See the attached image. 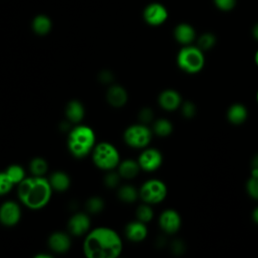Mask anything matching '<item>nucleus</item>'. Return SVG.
I'll use <instances>...</instances> for the list:
<instances>
[{
    "instance_id": "2f4dec72",
    "label": "nucleus",
    "mask_w": 258,
    "mask_h": 258,
    "mask_svg": "<svg viewBox=\"0 0 258 258\" xmlns=\"http://www.w3.org/2000/svg\"><path fill=\"white\" fill-rule=\"evenodd\" d=\"M120 174L117 173V172H114V171H111L109 173L106 174L105 176V179H104V182H105V185L109 188H115L118 186L119 182H120Z\"/></svg>"
},
{
    "instance_id": "79ce46f5",
    "label": "nucleus",
    "mask_w": 258,
    "mask_h": 258,
    "mask_svg": "<svg viewBox=\"0 0 258 258\" xmlns=\"http://www.w3.org/2000/svg\"><path fill=\"white\" fill-rule=\"evenodd\" d=\"M254 60H255V63L257 64V67H258V49H257V51L255 52V55H254Z\"/></svg>"
},
{
    "instance_id": "9b49d317",
    "label": "nucleus",
    "mask_w": 258,
    "mask_h": 258,
    "mask_svg": "<svg viewBox=\"0 0 258 258\" xmlns=\"http://www.w3.org/2000/svg\"><path fill=\"white\" fill-rule=\"evenodd\" d=\"M158 222L161 230L166 234H174L179 230L181 225L179 214L172 209L163 211L159 216Z\"/></svg>"
},
{
    "instance_id": "b1692460",
    "label": "nucleus",
    "mask_w": 258,
    "mask_h": 258,
    "mask_svg": "<svg viewBox=\"0 0 258 258\" xmlns=\"http://www.w3.org/2000/svg\"><path fill=\"white\" fill-rule=\"evenodd\" d=\"M172 129H173V127H172L171 122L165 118L156 120L153 123V128H152L153 132L160 137L168 136L172 132Z\"/></svg>"
},
{
    "instance_id": "6ab92c4d",
    "label": "nucleus",
    "mask_w": 258,
    "mask_h": 258,
    "mask_svg": "<svg viewBox=\"0 0 258 258\" xmlns=\"http://www.w3.org/2000/svg\"><path fill=\"white\" fill-rule=\"evenodd\" d=\"M67 119L72 123H80L85 117V108L78 100H72L66 107Z\"/></svg>"
},
{
    "instance_id": "ddd939ff",
    "label": "nucleus",
    "mask_w": 258,
    "mask_h": 258,
    "mask_svg": "<svg viewBox=\"0 0 258 258\" xmlns=\"http://www.w3.org/2000/svg\"><path fill=\"white\" fill-rule=\"evenodd\" d=\"M158 104L166 111H174L181 106V97L178 92L167 89L162 91L158 96Z\"/></svg>"
},
{
    "instance_id": "aec40b11",
    "label": "nucleus",
    "mask_w": 258,
    "mask_h": 258,
    "mask_svg": "<svg viewBox=\"0 0 258 258\" xmlns=\"http://www.w3.org/2000/svg\"><path fill=\"white\" fill-rule=\"evenodd\" d=\"M140 169L138 161L133 159H125L118 164V173L125 179L134 178L139 173Z\"/></svg>"
},
{
    "instance_id": "72a5a7b5",
    "label": "nucleus",
    "mask_w": 258,
    "mask_h": 258,
    "mask_svg": "<svg viewBox=\"0 0 258 258\" xmlns=\"http://www.w3.org/2000/svg\"><path fill=\"white\" fill-rule=\"evenodd\" d=\"M197 109L194 103L187 101L185 103H181V113L185 118H192L196 115Z\"/></svg>"
},
{
    "instance_id": "20e7f679",
    "label": "nucleus",
    "mask_w": 258,
    "mask_h": 258,
    "mask_svg": "<svg viewBox=\"0 0 258 258\" xmlns=\"http://www.w3.org/2000/svg\"><path fill=\"white\" fill-rule=\"evenodd\" d=\"M92 159L98 168L110 171L120 163V154L113 144L101 142L95 145L92 151Z\"/></svg>"
},
{
    "instance_id": "cd10ccee",
    "label": "nucleus",
    "mask_w": 258,
    "mask_h": 258,
    "mask_svg": "<svg viewBox=\"0 0 258 258\" xmlns=\"http://www.w3.org/2000/svg\"><path fill=\"white\" fill-rule=\"evenodd\" d=\"M216 44V36L211 32L203 33L198 39V47H200L203 51L211 49Z\"/></svg>"
},
{
    "instance_id": "f704fd0d",
    "label": "nucleus",
    "mask_w": 258,
    "mask_h": 258,
    "mask_svg": "<svg viewBox=\"0 0 258 258\" xmlns=\"http://www.w3.org/2000/svg\"><path fill=\"white\" fill-rule=\"evenodd\" d=\"M138 119L142 124H148L153 119V112L149 108H143L138 114Z\"/></svg>"
},
{
    "instance_id": "4c0bfd02",
    "label": "nucleus",
    "mask_w": 258,
    "mask_h": 258,
    "mask_svg": "<svg viewBox=\"0 0 258 258\" xmlns=\"http://www.w3.org/2000/svg\"><path fill=\"white\" fill-rule=\"evenodd\" d=\"M251 166H252V169H253V168L258 169V153L253 157L252 162H251Z\"/></svg>"
},
{
    "instance_id": "393cba45",
    "label": "nucleus",
    "mask_w": 258,
    "mask_h": 258,
    "mask_svg": "<svg viewBox=\"0 0 258 258\" xmlns=\"http://www.w3.org/2000/svg\"><path fill=\"white\" fill-rule=\"evenodd\" d=\"M5 172L14 184H18L25 178V171L23 167L18 164H12L8 166Z\"/></svg>"
},
{
    "instance_id": "7c9ffc66",
    "label": "nucleus",
    "mask_w": 258,
    "mask_h": 258,
    "mask_svg": "<svg viewBox=\"0 0 258 258\" xmlns=\"http://www.w3.org/2000/svg\"><path fill=\"white\" fill-rule=\"evenodd\" d=\"M13 184L5 171L0 172V196L8 194L12 189Z\"/></svg>"
},
{
    "instance_id": "a19ab883",
    "label": "nucleus",
    "mask_w": 258,
    "mask_h": 258,
    "mask_svg": "<svg viewBox=\"0 0 258 258\" xmlns=\"http://www.w3.org/2000/svg\"><path fill=\"white\" fill-rule=\"evenodd\" d=\"M35 258H51V255L41 253V254H37V255H35Z\"/></svg>"
},
{
    "instance_id": "5701e85b",
    "label": "nucleus",
    "mask_w": 258,
    "mask_h": 258,
    "mask_svg": "<svg viewBox=\"0 0 258 258\" xmlns=\"http://www.w3.org/2000/svg\"><path fill=\"white\" fill-rule=\"evenodd\" d=\"M51 28V21L45 15H38L32 21V29L39 35H44L49 32Z\"/></svg>"
},
{
    "instance_id": "c9c22d12",
    "label": "nucleus",
    "mask_w": 258,
    "mask_h": 258,
    "mask_svg": "<svg viewBox=\"0 0 258 258\" xmlns=\"http://www.w3.org/2000/svg\"><path fill=\"white\" fill-rule=\"evenodd\" d=\"M113 75L111 72L109 71H103L100 73V80L102 83H105V84H108V83H111L113 81Z\"/></svg>"
},
{
    "instance_id": "e433bc0d",
    "label": "nucleus",
    "mask_w": 258,
    "mask_h": 258,
    "mask_svg": "<svg viewBox=\"0 0 258 258\" xmlns=\"http://www.w3.org/2000/svg\"><path fill=\"white\" fill-rule=\"evenodd\" d=\"M171 249H172V251H173L174 253L179 254L180 252H183L184 246H183V244H182L180 241H174V242L172 243V245H171Z\"/></svg>"
},
{
    "instance_id": "6e6552de",
    "label": "nucleus",
    "mask_w": 258,
    "mask_h": 258,
    "mask_svg": "<svg viewBox=\"0 0 258 258\" xmlns=\"http://www.w3.org/2000/svg\"><path fill=\"white\" fill-rule=\"evenodd\" d=\"M21 218V210L17 203L7 201L0 206V223L6 227L15 226Z\"/></svg>"
},
{
    "instance_id": "bb28decb",
    "label": "nucleus",
    "mask_w": 258,
    "mask_h": 258,
    "mask_svg": "<svg viewBox=\"0 0 258 258\" xmlns=\"http://www.w3.org/2000/svg\"><path fill=\"white\" fill-rule=\"evenodd\" d=\"M154 216L153 210L151 209L149 204L144 203L143 205H140L136 210V218L138 221H141L143 223H148L152 220Z\"/></svg>"
},
{
    "instance_id": "a211bd4d",
    "label": "nucleus",
    "mask_w": 258,
    "mask_h": 258,
    "mask_svg": "<svg viewBox=\"0 0 258 258\" xmlns=\"http://www.w3.org/2000/svg\"><path fill=\"white\" fill-rule=\"evenodd\" d=\"M248 117V111L243 104L236 103L230 106L227 111V119L234 125H240L246 121Z\"/></svg>"
},
{
    "instance_id": "39448f33",
    "label": "nucleus",
    "mask_w": 258,
    "mask_h": 258,
    "mask_svg": "<svg viewBox=\"0 0 258 258\" xmlns=\"http://www.w3.org/2000/svg\"><path fill=\"white\" fill-rule=\"evenodd\" d=\"M176 62L179 69L183 72L187 74H197L204 68V52L198 46L191 44L183 45L177 53Z\"/></svg>"
},
{
    "instance_id": "4468645a",
    "label": "nucleus",
    "mask_w": 258,
    "mask_h": 258,
    "mask_svg": "<svg viewBox=\"0 0 258 258\" xmlns=\"http://www.w3.org/2000/svg\"><path fill=\"white\" fill-rule=\"evenodd\" d=\"M106 98L108 103L115 108L123 107L128 100V94L125 88L120 85L111 86L106 94Z\"/></svg>"
},
{
    "instance_id": "473e14b6",
    "label": "nucleus",
    "mask_w": 258,
    "mask_h": 258,
    "mask_svg": "<svg viewBox=\"0 0 258 258\" xmlns=\"http://www.w3.org/2000/svg\"><path fill=\"white\" fill-rule=\"evenodd\" d=\"M215 6L221 11H231L236 6L237 0H213Z\"/></svg>"
},
{
    "instance_id": "0eeeda50",
    "label": "nucleus",
    "mask_w": 258,
    "mask_h": 258,
    "mask_svg": "<svg viewBox=\"0 0 258 258\" xmlns=\"http://www.w3.org/2000/svg\"><path fill=\"white\" fill-rule=\"evenodd\" d=\"M167 195V187L165 183L159 179L146 180L139 189V197L141 200L149 205L161 203Z\"/></svg>"
},
{
    "instance_id": "37998d69",
    "label": "nucleus",
    "mask_w": 258,
    "mask_h": 258,
    "mask_svg": "<svg viewBox=\"0 0 258 258\" xmlns=\"http://www.w3.org/2000/svg\"><path fill=\"white\" fill-rule=\"evenodd\" d=\"M256 98H257V102H258V92H257V96H256Z\"/></svg>"
},
{
    "instance_id": "2eb2a0df",
    "label": "nucleus",
    "mask_w": 258,
    "mask_h": 258,
    "mask_svg": "<svg viewBox=\"0 0 258 258\" xmlns=\"http://www.w3.org/2000/svg\"><path fill=\"white\" fill-rule=\"evenodd\" d=\"M148 230L145 223L141 221L130 222L125 227V235L128 240L132 242H141L147 236Z\"/></svg>"
},
{
    "instance_id": "7ed1b4c3",
    "label": "nucleus",
    "mask_w": 258,
    "mask_h": 258,
    "mask_svg": "<svg viewBox=\"0 0 258 258\" xmlns=\"http://www.w3.org/2000/svg\"><path fill=\"white\" fill-rule=\"evenodd\" d=\"M96 145V135L94 130L87 125H77L74 127L68 138L70 152L77 158H83L90 154Z\"/></svg>"
},
{
    "instance_id": "c85d7f7f",
    "label": "nucleus",
    "mask_w": 258,
    "mask_h": 258,
    "mask_svg": "<svg viewBox=\"0 0 258 258\" xmlns=\"http://www.w3.org/2000/svg\"><path fill=\"white\" fill-rule=\"evenodd\" d=\"M104 201L99 197H92L86 203V208L91 214H98L104 209Z\"/></svg>"
},
{
    "instance_id": "dca6fc26",
    "label": "nucleus",
    "mask_w": 258,
    "mask_h": 258,
    "mask_svg": "<svg viewBox=\"0 0 258 258\" xmlns=\"http://www.w3.org/2000/svg\"><path fill=\"white\" fill-rule=\"evenodd\" d=\"M175 40L182 45H189L196 39V30L188 23H179L173 30Z\"/></svg>"
},
{
    "instance_id": "ea45409f",
    "label": "nucleus",
    "mask_w": 258,
    "mask_h": 258,
    "mask_svg": "<svg viewBox=\"0 0 258 258\" xmlns=\"http://www.w3.org/2000/svg\"><path fill=\"white\" fill-rule=\"evenodd\" d=\"M252 219L253 221L258 225V207H256L252 213Z\"/></svg>"
},
{
    "instance_id": "f257e3e1",
    "label": "nucleus",
    "mask_w": 258,
    "mask_h": 258,
    "mask_svg": "<svg viewBox=\"0 0 258 258\" xmlns=\"http://www.w3.org/2000/svg\"><path fill=\"white\" fill-rule=\"evenodd\" d=\"M123 249L121 237L111 228L98 227L90 231L84 241L83 250L88 258H115Z\"/></svg>"
},
{
    "instance_id": "f03ea898",
    "label": "nucleus",
    "mask_w": 258,
    "mask_h": 258,
    "mask_svg": "<svg viewBox=\"0 0 258 258\" xmlns=\"http://www.w3.org/2000/svg\"><path fill=\"white\" fill-rule=\"evenodd\" d=\"M52 187L48 179L33 175L18 183L17 195L20 202L31 210H39L50 201Z\"/></svg>"
},
{
    "instance_id": "f8f14e48",
    "label": "nucleus",
    "mask_w": 258,
    "mask_h": 258,
    "mask_svg": "<svg viewBox=\"0 0 258 258\" xmlns=\"http://www.w3.org/2000/svg\"><path fill=\"white\" fill-rule=\"evenodd\" d=\"M91 227V220L85 213H77L71 217L68 223V229L74 236H83L88 233Z\"/></svg>"
},
{
    "instance_id": "c756f323",
    "label": "nucleus",
    "mask_w": 258,
    "mask_h": 258,
    "mask_svg": "<svg viewBox=\"0 0 258 258\" xmlns=\"http://www.w3.org/2000/svg\"><path fill=\"white\" fill-rule=\"evenodd\" d=\"M246 189L252 199L258 200V176L251 175L246 183Z\"/></svg>"
},
{
    "instance_id": "4be33fe9",
    "label": "nucleus",
    "mask_w": 258,
    "mask_h": 258,
    "mask_svg": "<svg viewBox=\"0 0 258 258\" xmlns=\"http://www.w3.org/2000/svg\"><path fill=\"white\" fill-rule=\"evenodd\" d=\"M117 195L122 202L126 204H132L137 200L139 191H137V189L131 184H124L118 188Z\"/></svg>"
},
{
    "instance_id": "412c9836",
    "label": "nucleus",
    "mask_w": 258,
    "mask_h": 258,
    "mask_svg": "<svg viewBox=\"0 0 258 258\" xmlns=\"http://www.w3.org/2000/svg\"><path fill=\"white\" fill-rule=\"evenodd\" d=\"M52 189L56 191H64L70 187L71 179L70 176L63 171H54L51 173L48 179Z\"/></svg>"
},
{
    "instance_id": "a878e982",
    "label": "nucleus",
    "mask_w": 258,
    "mask_h": 258,
    "mask_svg": "<svg viewBox=\"0 0 258 258\" xmlns=\"http://www.w3.org/2000/svg\"><path fill=\"white\" fill-rule=\"evenodd\" d=\"M48 168L47 162L41 157H34L29 163V169L33 175L42 176Z\"/></svg>"
},
{
    "instance_id": "423d86ee",
    "label": "nucleus",
    "mask_w": 258,
    "mask_h": 258,
    "mask_svg": "<svg viewBox=\"0 0 258 258\" xmlns=\"http://www.w3.org/2000/svg\"><path fill=\"white\" fill-rule=\"evenodd\" d=\"M126 144L133 148H145L151 141L152 131L146 124H133L126 128L123 135Z\"/></svg>"
},
{
    "instance_id": "f3484780",
    "label": "nucleus",
    "mask_w": 258,
    "mask_h": 258,
    "mask_svg": "<svg viewBox=\"0 0 258 258\" xmlns=\"http://www.w3.org/2000/svg\"><path fill=\"white\" fill-rule=\"evenodd\" d=\"M48 247L55 253H66L71 248V239L63 232H54L48 238Z\"/></svg>"
},
{
    "instance_id": "9d476101",
    "label": "nucleus",
    "mask_w": 258,
    "mask_h": 258,
    "mask_svg": "<svg viewBox=\"0 0 258 258\" xmlns=\"http://www.w3.org/2000/svg\"><path fill=\"white\" fill-rule=\"evenodd\" d=\"M143 16L148 24L152 26H158L166 21L168 12L162 4L154 2L146 6L143 12Z\"/></svg>"
},
{
    "instance_id": "58836bf2",
    "label": "nucleus",
    "mask_w": 258,
    "mask_h": 258,
    "mask_svg": "<svg viewBox=\"0 0 258 258\" xmlns=\"http://www.w3.org/2000/svg\"><path fill=\"white\" fill-rule=\"evenodd\" d=\"M252 35L256 40H258V22L252 28Z\"/></svg>"
},
{
    "instance_id": "1a4fd4ad",
    "label": "nucleus",
    "mask_w": 258,
    "mask_h": 258,
    "mask_svg": "<svg viewBox=\"0 0 258 258\" xmlns=\"http://www.w3.org/2000/svg\"><path fill=\"white\" fill-rule=\"evenodd\" d=\"M140 168L145 171H154L162 163V154L155 148H146L138 157Z\"/></svg>"
}]
</instances>
